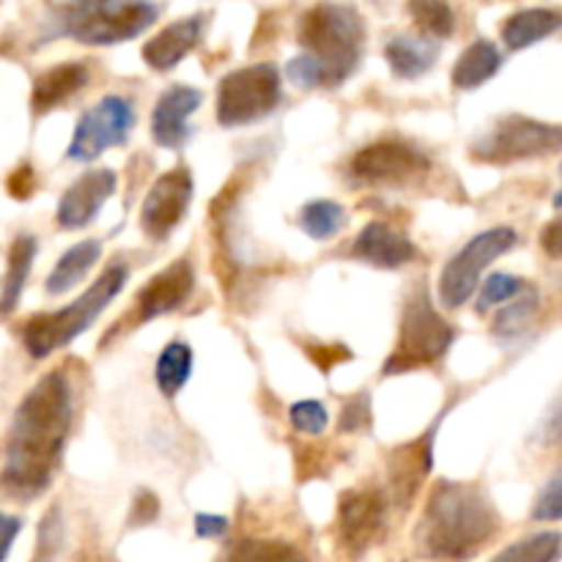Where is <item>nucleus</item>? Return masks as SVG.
Instances as JSON below:
<instances>
[{"instance_id":"nucleus-14","label":"nucleus","mask_w":562,"mask_h":562,"mask_svg":"<svg viewBox=\"0 0 562 562\" xmlns=\"http://www.w3.org/2000/svg\"><path fill=\"white\" fill-rule=\"evenodd\" d=\"M195 289V269L187 258H179L170 267H165L162 272L154 274L135 296V305L130 311L132 324H146L154 322L159 316H168V313L179 311L187 302V296Z\"/></svg>"},{"instance_id":"nucleus-1","label":"nucleus","mask_w":562,"mask_h":562,"mask_svg":"<svg viewBox=\"0 0 562 562\" xmlns=\"http://www.w3.org/2000/svg\"><path fill=\"white\" fill-rule=\"evenodd\" d=\"M71 426V387L64 371L33 384L16 406L0 467V488L9 499L31 503L53 483Z\"/></svg>"},{"instance_id":"nucleus-23","label":"nucleus","mask_w":562,"mask_h":562,"mask_svg":"<svg viewBox=\"0 0 562 562\" xmlns=\"http://www.w3.org/2000/svg\"><path fill=\"white\" fill-rule=\"evenodd\" d=\"M503 66V55L494 47L492 42L481 38V42L470 44V47L461 53L459 64L453 66V86L461 91H475V88L486 86L494 75Z\"/></svg>"},{"instance_id":"nucleus-17","label":"nucleus","mask_w":562,"mask_h":562,"mask_svg":"<svg viewBox=\"0 0 562 562\" xmlns=\"http://www.w3.org/2000/svg\"><path fill=\"white\" fill-rule=\"evenodd\" d=\"M203 93L198 88L173 86L159 97L157 108L151 115V135L159 146L165 148H181L190 140L192 130L187 124L192 113L201 108Z\"/></svg>"},{"instance_id":"nucleus-27","label":"nucleus","mask_w":562,"mask_h":562,"mask_svg":"<svg viewBox=\"0 0 562 562\" xmlns=\"http://www.w3.org/2000/svg\"><path fill=\"white\" fill-rule=\"evenodd\" d=\"M406 9L428 38H448L456 31V14L448 0H406Z\"/></svg>"},{"instance_id":"nucleus-11","label":"nucleus","mask_w":562,"mask_h":562,"mask_svg":"<svg viewBox=\"0 0 562 562\" xmlns=\"http://www.w3.org/2000/svg\"><path fill=\"white\" fill-rule=\"evenodd\" d=\"M132 130H135V110H132L130 99L104 97L102 102L80 115L66 154L75 162H91L108 148L126 143Z\"/></svg>"},{"instance_id":"nucleus-19","label":"nucleus","mask_w":562,"mask_h":562,"mask_svg":"<svg viewBox=\"0 0 562 562\" xmlns=\"http://www.w3.org/2000/svg\"><path fill=\"white\" fill-rule=\"evenodd\" d=\"M203 36V16H184V20L170 22L168 27L148 38L143 47V60L157 71H170L190 55V49L198 47Z\"/></svg>"},{"instance_id":"nucleus-30","label":"nucleus","mask_w":562,"mask_h":562,"mask_svg":"<svg viewBox=\"0 0 562 562\" xmlns=\"http://www.w3.org/2000/svg\"><path fill=\"white\" fill-rule=\"evenodd\" d=\"M536 311H538L536 294L514 302V305H508L497 316V322H494V335H499V338H516V335H521L527 327H530Z\"/></svg>"},{"instance_id":"nucleus-8","label":"nucleus","mask_w":562,"mask_h":562,"mask_svg":"<svg viewBox=\"0 0 562 562\" xmlns=\"http://www.w3.org/2000/svg\"><path fill=\"white\" fill-rule=\"evenodd\" d=\"M283 99L280 71L272 64H252L223 77L217 91V121L245 126L272 113Z\"/></svg>"},{"instance_id":"nucleus-25","label":"nucleus","mask_w":562,"mask_h":562,"mask_svg":"<svg viewBox=\"0 0 562 562\" xmlns=\"http://www.w3.org/2000/svg\"><path fill=\"white\" fill-rule=\"evenodd\" d=\"M33 258H36V239L27 234L16 236L11 241L9 250V267H5L3 278V291H0V313H11L16 305H20L22 289L27 283V274H31Z\"/></svg>"},{"instance_id":"nucleus-29","label":"nucleus","mask_w":562,"mask_h":562,"mask_svg":"<svg viewBox=\"0 0 562 562\" xmlns=\"http://www.w3.org/2000/svg\"><path fill=\"white\" fill-rule=\"evenodd\" d=\"M562 554V536L560 532H538V536L525 538L514 547L503 549L497 560H519V562H549Z\"/></svg>"},{"instance_id":"nucleus-3","label":"nucleus","mask_w":562,"mask_h":562,"mask_svg":"<svg viewBox=\"0 0 562 562\" xmlns=\"http://www.w3.org/2000/svg\"><path fill=\"white\" fill-rule=\"evenodd\" d=\"M499 530V516L477 483L442 481L417 525V547L428 558L461 560L481 552Z\"/></svg>"},{"instance_id":"nucleus-10","label":"nucleus","mask_w":562,"mask_h":562,"mask_svg":"<svg viewBox=\"0 0 562 562\" xmlns=\"http://www.w3.org/2000/svg\"><path fill=\"white\" fill-rule=\"evenodd\" d=\"M431 170L426 154L404 140H379L349 159V179L362 187H406Z\"/></svg>"},{"instance_id":"nucleus-31","label":"nucleus","mask_w":562,"mask_h":562,"mask_svg":"<svg viewBox=\"0 0 562 562\" xmlns=\"http://www.w3.org/2000/svg\"><path fill=\"white\" fill-rule=\"evenodd\" d=\"M521 289H525V283H521V280L516 278V274H505V272L492 274V278H488L486 283H483L481 296H477V311L486 313L488 307L503 305V302L514 300V296L519 294Z\"/></svg>"},{"instance_id":"nucleus-33","label":"nucleus","mask_w":562,"mask_h":562,"mask_svg":"<svg viewBox=\"0 0 562 562\" xmlns=\"http://www.w3.org/2000/svg\"><path fill=\"white\" fill-rule=\"evenodd\" d=\"M532 519L536 521H560L562 519V475L554 477L538 497L536 508H532Z\"/></svg>"},{"instance_id":"nucleus-9","label":"nucleus","mask_w":562,"mask_h":562,"mask_svg":"<svg viewBox=\"0 0 562 562\" xmlns=\"http://www.w3.org/2000/svg\"><path fill=\"white\" fill-rule=\"evenodd\" d=\"M519 234L514 228H492L477 234L475 239L467 241L442 269L439 278V300L445 307H461L467 300H472L481 280L483 269L497 261L499 256L516 247Z\"/></svg>"},{"instance_id":"nucleus-4","label":"nucleus","mask_w":562,"mask_h":562,"mask_svg":"<svg viewBox=\"0 0 562 562\" xmlns=\"http://www.w3.org/2000/svg\"><path fill=\"white\" fill-rule=\"evenodd\" d=\"M126 278H130V269L124 263H113L110 269H104L102 278H97V283L86 294L77 296L64 311L38 313V316L27 318L25 327H22V346L27 349V355L33 360H44V357L55 355L58 349L69 346L119 296Z\"/></svg>"},{"instance_id":"nucleus-34","label":"nucleus","mask_w":562,"mask_h":562,"mask_svg":"<svg viewBox=\"0 0 562 562\" xmlns=\"http://www.w3.org/2000/svg\"><path fill=\"white\" fill-rule=\"evenodd\" d=\"M366 426H371V398L366 393L355 395L349 404L344 406V415H340V431H362Z\"/></svg>"},{"instance_id":"nucleus-15","label":"nucleus","mask_w":562,"mask_h":562,"mask_svg":"<svg viewBox=\"0 0 562 562\" xmlns=\"http://www.w3.org/2000/svg\"><path fill=\"white\" fill-rule=\"evenodd\" d=\"M115 187H119V179H115L110 168H97L82 173L60 198L58 214H55L60 228L77 231L91 225L99 217V209L110 201Z\"/></svg>"},{"instance_id":"nucleus-12","label":"nucleus","mask_w":562,"mask_h":562,"mask_svg":"<svg viewBox=\"0 0 562 562\" xmlns=\"http://www.w3.org/2000/svg\"><path fill=\"white\" fill-rule=\"evenodd\" d=\"M384 510H387V503L376 488H349L340 494L338 521H335L338 554L344 558L366 554L382 530Z\"/></svg>"},{"instance_id":"nucleus-40","label":"nucleus","mask_w":562,"mask_h":562,"mask_svg":"<svg viewBox=\"0 0 562 562\" xmlns=\"http://www.w3.org/2000/svg\"><path fill=\"white\" fill-rule=\"evenodd\" d=\"M20 530H22V521L16 519V516L0 514V560H5V554H9L11 543L16 541Z\"/></svg>"},{"instance_id":"nucleus-2","label":"nucleus","mask_w":562,"mask_h":562,"mask_svg":"<svg viewBox=\"0 0 562 562\" xmlns=\"http://www.w3.org/2000/svg\"><path fill=\"white\" fill-rule=\"evenodd\" d=\"M366 22L349 3H316L300 20V44L305 53L285 66V77L294 86L338 88L349 80L360 64Z\"/></svg>"},{"instance_id":"nucleus-36","label":"nucleus","mask_w":562,"mask_h":562,"mask_svg":"<svg viewBox=\"0 0 562 562\" xmlns=\"http://www.w3.org/2000/svg\"><path fill=\"white\" fill-rule=\"evenodd\" d=\"M33 190H36V176H33V168L31 165H22V168H16L14 173H11L9 192L22 201V198H31Z\"/></svg>"},{"instance_id":"nucleus-21","label":"nucleus","mask_w":562,"mask_h":562,"mask_svg":"<svg viewBox=\"0 0 562 562\" xmlns=\"http://www.w3.org/2000/svg\"><path fill=\"white\" fill-rule=\"evenodd\" d=\"M562 27V11L558 9H525L508 16L503 25V42L508 49H525L543 42Z\"/></svg>"},{"instance_id":"nucleus-5","label":"nucleus","mask_w":562,"mask_h":562,"mask_svg":"<svg viewBox=\"0 0 562 562\" xmlns=\"http://www.w3.org/2000/svg\"><path fill=\"white\" fill-rule=\"evenodd\" d=\"M157 16L159 5L151 0H69L55 14V33L104 47L140 36Z\"/></svg>"},{"instance_id":"nucleus-7","label":"nucleus","mask_w":562,"mask_h":562,"mask_svg":"<svg viewBox=\"0 0 562 562\" xmlns=\"http://www.w3.org/2000/svg\"><path fill=\"white\" fill-rule=\"evenodd\" d=\"M554 151H562V124H547L527 115H508L497 121L470 148L472 159L488 165H510L549 157Z\"/></svg>"},{"instance_id":"nucleus-20","label":"nucleus","mask_w":562,"mask_h":562,"mask_svg":"<svg viewBox=\"0 0 562 562\" xmlns=\"http://www.w3.org/2000/svg\"><path fill=\"white\" fill-rule=\"evenodd\" d=\"M88 82V69L82 64H58L53 69L42 71L33 82V93H31V108L36 115L49 113L58 104H64L66 99L75 97L77 91H82Z\"/></svg>"},{"instance_id":"nucleus-28","label":"nucleus","mask_w":562,"mask_h":562,"mask_svg":"<svg viewBox=\"0 0 562 562\" xmlns=\"http://www.w3.org/2000/svg\"><path fill=\"white\" fill-rule=\"evenodd\" d=\"M344 223L346 212L335 201H311L300 212V228L316 241L333 239L344 228Z\"/></svg>"},{"instance_id":"nucleus-24","label":"nucleus","mask_w":562,"mask_h":562,"mask_svg":"<svg viewBox=\"0 0 562 562\" xmlns=\"http://www.w3.org/2000/svg\"><path fill=\"white\" fill-rule=\"evenodd\" d=\"M102 256V245L97 239H86V241H77L75 247L60 256V261L55 263V269L49 272L47 278V291L49 294H66V291L75 289L88 272H91L93 263L99 261Z\"/></svg>"},{"instance_id":"nucleus-16","label":"nucleus","mask_w":562,"mask_h":562,"mask_svg":"<svg viewBox=\"0 0 562 562\" xmlns=\"http://www.w3.org/2000/svg\"><path fill=\"white\" fill-rule=\"evenodd\" d=\"M439 423H442V417L420 439H415L409 445H401V448H395L390 453V494H393V499L401 508H406L415 499L423 481L431 475L434 439H437Z\"/></svg>"},{"instance_id":"nucleus-18","label":"nucleus","mask_w":562,"mask_h":562,"mask_svg":"<svg viewBox=\"0 0 562 562\" xmlns=\"http://www.w3.org/2000/svg\"><path fill=\"white\" fill-rule=\"evenodd\" d=\"M417 245L412 239H406L398 228H393L390 223H368L366 228L357 236L355 247H351V256L357 261H366L371 267L379 269H401L406 263H412L417 258Z\"/></svg>"},{"instance_id":"nucleus-13","label":"nucleus","mask_w":562,"mask_h":562,"mask_svg":"<svg viewBox=\"0 0 562 562\" xmlns=\"http://www.w3.org/2000/svg\"><path fill=\"white\" fill-rule=\"evenodd\" d=\"M192 176L187 168H173L159 176L148 190L140 212V228L148 239L162 241L168 239L170 231L184 220L187 209L192 201Z\"/></svg>"},{"instance_id":"nucleus-32","label":"nucleus","mask_w":562,"mask_h":562,"mask_svg":"<svg viewBox=\"0 0 562 562\" xmlns=\"http://www.w3.org/2000/svg\"><path fill=\"white\" fill-rule=\"evenodd\" d=\"M327 423L329 415L324 409V404H318V401H300V404L291 406V426L296 431L316 437V434H322L327 428Z\"/></svg>"},{"instance_id":"nucleus-26","label":"nucleus","mask_w":562,"mask_h":562,"mask_svg":"<svg viewBox=\"0 0 562 562\" xmlns=\"http://www.w3.org/2000/svg\"><path fill=\"white\" fill-rule=\"evenodd\" d=\"M192 373V349L181 340H173L162 349L157 360V384L162 390V395L173 398L181 393L187 382H190Z\"/></svg>"},{"instance_id":"nucleus-35","label":"nucleus","mask_w":562,"mask_h":562,"mask_svg":"<svg viewBox=\"0 0 562 562\" xmlns=\"http://www.w3.org/2000/svg\"><path fill=\"white\" fill-rule=\"evenodd\" d=\"M234 558L241 560H280V558H296L294 549L283 547V543H272V541H245V547L234 549Z\"/></svg>"},{"instance_id":"nucleus-37","label":"nucleus","mask_w":562,"mask_h":562,"mask_svg":"<svg viewBox=\"0 0 562 562\" xmlns=\"http://www.w3.org/2000/svg\"><path fill=\"white\" fill-rule=\"evenodd\" d=\"M541 439L547 445L562 442V393H560V398L552 404V409H549L547 420H543Z\"/></svg>"},{"instance_id":"nucleus-41","label":"nucleus","mask_w":562,"mask_h":562,"mask_svg":"<svg viewBox=\"0 0 562 562\" xmlns=\"http://www.w3.org/2000/svg\"><path fill=\"white\" fill-rule=\"evenodd\" d=\"M554 206H558V209H562V190L558 192V195H554Z\"/></svg>"},{"instance_id":"nucleus-6","label":"nucleus","mask_w":562,"mask_h":562,"mask_svg":"<svg viewBox=\"0 0 562 562\" xmlns=\"http://www.w3.org/2000/svg\"><path fill=\"white\" fill-rule=\"evenodd\" d=\"M453 338V327L434 311L428 291H412L404 307V318H401L398 346H395V351L384 362V376L412 371V368L434 366L437 360H442Z\"/></svg>"},{"instance_id":"nucleus-22","label":"nucleus","mask_w":562,"mask_h":562,"mask_svg":"<svg viewBox=\"0 0 562 562\" xmlns=\"http://www.w3.org/2000/svg\"><path fill=\"white\" fill-rule=\"evenodd\" d=\"M437 55L439 49L434 47V42L415 36H395L384 47V58L401 80H415V77L426 75L437 64Z\"/></svg>"},{"instance_id":"nucleus-38","label":"nucleus","mask_w":562,"mask_h":562,"mask_svg":"<svg viewBox=\"0 0 562 562\" xmlns=\"http://www.w3.org/2000/svg\"><path fill=\"white\" fill-rule=\"evenodd\" d=\"M541 247H543V252H547L549 258H554V261H562V214H560V217H554L552 223L543 228Z\"/></svg>"},{"instance_id":"nucleus-39","label":"nucleus","mask_w":562,"mask_h":562,"mask_svg":"<svg viewBox=\"0 0 562 562\" xmlns=\"http://www.w3.org/2000/svg\"><path fill=\"white\" fill-rule=\"evenodd\" d=\"M228 532V519L225 516L198 514L195 516V536L198 538H223Z\"/></svg>"}]
</instances>
